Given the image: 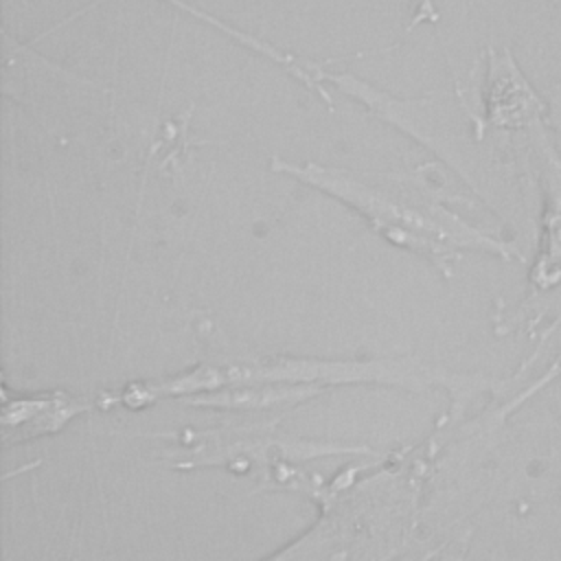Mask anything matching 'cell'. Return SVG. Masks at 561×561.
I'll return each mask as SVG.
<instances>
[{
    "label": "cell",
    "instance_id": "cell-1",
    "mask_svg": "<svg viewBox=\"0 0 561 561\" xmlns=\"http://www.w3.org/2000/svg\"><path fill=\"white\" fill-rule=\"evenodd\" d=\"M445 438L438 419L421 440L342 467L311 497L313 522L259 561H434L456 537L438 508Z\"/></svg>",
    "mask_w": 561,
    "mask_h": 561
},
{
    "label": "cell",
    "instance_id": "cell-2",
    "mask_svg": "<svg viewBox=\"0 0 561 561\" xmlns=\"http://www.w3.org/2000/svg\"><path fill=\"white\" fill-rule=\"evenodd\" d=\"M465 377L425 366L414 357L331 359L285 353H208L202 362L160 379L131 381L103 390V410H142L158 401H191L195 408L263 410L302 405L322 392L346 386H377L399 390L443 388L449 394L465 386Z\"/></svg>",
    "mask_w": 561,
    "mask_h": 561
},
{
    "label": "cell",
    "instance_id": "cell-3",
    "mask_svg": "<svg viewBox=\"0 0 561 561\" xmlns=\"http://www.w3.org/2000/svg\"><path fill=\"white\" fill-rule=\"evenodd\" d=\"M270 171L348 206L377 237L425 259L443 278H451L467 254L528 263L513 237L462 213L476 202L447 184L438 162L408 173H377L272 156Z\"/></svg>",
    "mask_w": 561,
    "mask_h": 561
},
{
    "label": "cell",
    "instance_id": "cell-4",
    "mask_svg": "<svg viewBox=\"0 0 561 561\" xmlns=\"http://www.w3.org/2000/svg\"><path fill=\"white\" fill-rule=\"evenodd\" d=\"M473 136L493 149H515L548 125V99L522 70L508 46H489L476 85L454 88Z\"/></svg>",
    "mask_w": 561,
    "mask_h": 561
},
{
    "label": "cell",
    "instance_id": "cell-5",
    "mask_svg": "<svg viewBox=\"0 0 561 561\" xmlns=\"http://www.w3.org/2000/svg\"><path fill=\"white\" fill-rule=\"evenodd\" d=\"M2 92L50 129L101 116L110 105L107 85L46 59L11 33H2Z\"/></svg>",
    "mask_w": 561,
    "mask_h": 561
},
{
    "label": "cell",
    "instance_id": "cell-6",
    "mask_svg": "<svg viewBox=\"0 0 561 561\" xmlns=\"http://www.w3.org/2000/svg\"><path fill=\"white\" fill-rule=\"evenodd\" d=\"M530 173L539 204L535 250L526 263L524 302L515 316H502L511 329L528 324L561 296V147L550 127L530 136Z\"/></svg>",
    "mask_w": 561,
    "mask_h": 561
},
{
    "label": "cell",
    "instance_id": "cell-7",
    "mask_svg": "<svg viewBox=\"0 0 561 561\" xmlns=\"http://www.w3.org/2000/svg\"><path fill=\"white\" fill-rule=\"evenodd\" d=\"M2 447L28 445L61 434L81 416L103 410L101 392L81 394L66 388H13L2 379Z\"/></svg>",
    "mask_w": 561,
    "mask_h": 561
},
{
    "label": "cell",
    "instance_id": "cell-8",
    "mask_svg": "<svg viewBox=\"0 0 561 561\" xmlns=\"http://www.w3.org/2000/svg\"><path fill=\"white\" fill-rule=\"evenodd\" d=\"M469 541H471V528H465L443 546V550L434 557V561H465Z\"/></svg>",
    "mask_w": 561,
    "mask_h": 561
},
{
    "label": "cell",
    "instance_id": "cell-9",
    "mask_svg": "<svg viewBox=\"0 0 561 561\" xmlns=\"http://www.w3.org/2000/svg\"><path fill=\"white\" fill-rule=\"evenodd\" d=\"M410 2H412V13H410V22L405 26V33H410L419 24H436L438 22L440 13H438L434 0H410Z\"/></svg>",
    "mask_w": 561,
    "mask_h": 561
}]
</instances>
